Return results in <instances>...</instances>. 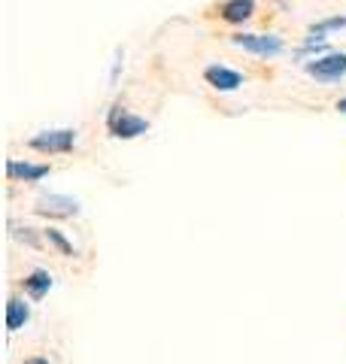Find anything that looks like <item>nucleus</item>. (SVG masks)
Wrapping results in <instances>:
<instances>
[{"label":"nucleus","mask_w":346,"mask_h":364,"mask_svg":"<svg viewBox=\"0 0 346 364\" xmlns=\"http://www.w3.org/2000/svg\"><path fill=\"white\" fill-rule=\"evenodd\" d=\"M307 73L316 76L319 82H337L346 76V52H331L325 58H316L307 64Z\"/></svg>","instance_id":"f257e3e1"},{"label":"nucleus","mask_w":346,"mask_h":364,"mask_svg":"<svg viewBox=\"0 0 346 364\" xmlns=\"http://www.w3.org/2000/svg\"><path fill=\"white\" fill-rule=\"evenodd\" d=\"M231 43L240 46L243 52H252V55H276L283 52V40L273 37V33H237V37H231Z\"/></svg>","instance_id":"f03ea898"},{"label":"nucleus","mask_w":346,"mask_h":364,"mask_svg":"<svg viewBox=\"0 0 346 364\" xmlns=\"http://www.w3.org/2000/svg\"><path fill=\"white\" fill-rule=\"evenodd\" d=\"M73 143H76V131H46L31 140V146L40 152H67L73 149Z\"/></svg>","instance_id":"7ed1b4c3"},{"label":"nucleus","mask_w":346,"mask_h":364,"mask_svg":"<svg viewBox=\"0 0 346 364\" xmlns=\"http://www.w3.org/2000/svg\"><path fill=\"white\" fill-rule=\"evenodd\" d=\"M37 213H43V215H76L79 200L67 198V195H46L37 200Z\"/></svg>","instance_id":"20e7f679"},{"label":"nucleus","mask_w":346,"mask_h":364,"mask_svg":"<svg viewBox=\"0 0 346 364\" xmlns=\"http://www.w3.org/2000/svg\"><path fill=\"white\" fill-rule=\"evenodd\" d=\"M206 82H210L216 91H234V88L243 85V76L237 70H228L222 64H213V67H206Z\"/></svg>","instance_id":"39448f33"},{"label":"nucleus","mask_w":346,"mask_h":364,"mask_svg":"<svg viewBox=\"0 0 346 364\" xmlns=\"http://www.w3.org/2000/svg\"><path fill=\"white\" fill-rule=\"evenodd\" d=\"M149 128L146 119H137L131 112H122V116H112V134L122 136V140H131V136H140Z\"/></svg>","instance_id":"423d86ee"},{"label":"nucleus","mask_w":346,"mask_h":364,"mask_svg":"<svg viewBox=\"0 0 346 364\" xmlns=\"http://www.w3.org/2000/svg\"><path fill=\"white\" fill-rule=\"evenodd\" d=\"M6 173L13 179H28V182H37L49 173V167L46 164H21V161H9L6 164Z\"/></svg>","instance_id":"0eeeda50"},{"label":"nucleus","mask_w":346,"mask_h":364,"mask_svg":"<svg viewBox=\"0 0 346 364\" xmlns=\"http://www.w3.org/2000/svg\"><path fill=\"white\" fill-rule=\"evenodd\" d=\"M252 0H225L222 4V18L225 21H246L252 16Z\"/></svg>","instance_id":"6e6552de"},{"label":"nucleus","mask_w":346,"mask_h":364,"mask_svg":"<svg viewBox=\"0 0 346 364\" xmlns=\"http://www.w3.org/2000/svg\"><path fill=\"white\" fill-rule=\"evenodd\" d=\"M49 289H52V277L46 270H33L31 277L25 279V291L31 294V298H43Z\"/></svg>","instance_id":"1a4fd4ad"},{"label":"nucleus","mask_w":346,"mask_h":364,"mask_svg":"<svg viewBox=\"0 0 346 364\" xmlns=\"http://www.w3.org/2000/svg\"><path fill=\"white\" fill-rule=\"evenodd\" d=\"M28 304H21V301H9V306H6V325H9V331H19V328H25V322H28Z\"/></svg>","instance_id":"9d476101"},{"label":"nucleus","mask_w":346,"mask_h":364,"mask_svg":"<svg viewBox=\"0 0 346 364\" xmlns=\"http://www.w3.org/2000/svg\"><path fill=\"white\" fill-rule=\"evenodd\" d=\"M46 237H49V240H52V243H55L58 249H61V252H64V255H73V246H70V243H67V240H64V237H61V234H58V231H46Z\"/></svg>","instance_id":"9b49d317"},{"label":"nucleus","mask_w":346,"mask_h":364,"mask_svg":"<svg viewBox=\"0 0 346 364\" xmlns=\"http://www.w3.org/2000/svg\"><path fill=\"white\" fill-rule=\"evenodd\" d=\"M331 28H346V18H328V21H322V25H316V28H313V33L331 31Z\"/></svg>","instance_id":"f8f14e48"},{"label":"nucleus","mask_w":346,"mask_h":364,"mask_svg":"<svg viewBox=\"0 0 346 364\" xmlns=\"http://www.w3.org/2000/svg\"><path fill=\"white\" fill-rule=\"evenodd\" d=\"M25 364H49V361H46V358H28Z\"/></svg>","instance_id":"ddd939ff"},{"label":"nucleus","mask_w":346,"mask_h":364,"mask_svg":"<svg viewBox=\"0 0 346 364\" xmlns=\"http://www.w3.org/2000/svg\"><path fill=\"white\" fill-rule=\"evenodd\" d=\"M337 109H340V112H346V97H343V100H340V104H337Z\"/></svg>","instance_id":"4468645a"}]
</instances>
